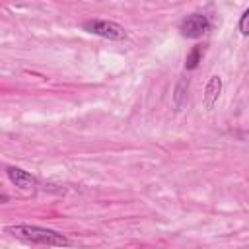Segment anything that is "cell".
<instances>
[{
	"label": "cell",
	"instance_id": "cell-2",
	"mask_svg": "<svg viewBox=\"0 0 249 249\" xmlns=\"http://www.w3.org/2000/svg\"><path fill=\"white\" fill-rule=\"evenodd\" d=\"M84 29L88 33L99 35V37L109 39V41H123V39H126L124 27L115 23V21H109V19H89V21L84 23Z\"/></svg>",
	"mask_w": 249,
	"mask_h": 249
},
{
	"label": "cell",
	"instance_id": "cell-3",
	"mask_svg": "<svg viewBox=\"0 0 249 249\" xmlns=\"http://www.w3.org/2000/svg\"><path fill=\"white\" fill-rule=\"evenodd\" d=\"M208 29H210V21H208V18L202 16V14H191V16H187V18L181 21V27H179L181 35L187 37V39H198V37H202Z\"/></svg>",
	"mask_w": 249,
	"mask_h": 249
},
{
	"label": "cell",
	"instance_id": "cell-7",
	"mask_svg": "<svg viewBox=\"0 0 249 249\" xmlns=\"http://www.w3.org/2000/svg\"><path fill=\"white\" fill-rule=\"evenodd\" d=\"M200 60H202V47L196 45V47L191 49V53L185 58V70H195L200 64Z\"/></svg>",
	"mask_w": 249,
	"mask_h": 249
},
{
	"label": "cell",
	"instance_id": "cell-6",
	"mask_svg": "<svg viewBox=\"0 0 249 249\" xmlns=\"http://www.w3.org/2000/svg\"><path fill=\"white\" fill-rule=\"evenodd\" d=\"M187 89H189V78H181L175 86V93H173V103H175V109L181 111L185 101H187Z\"/></svg>",
	"mask_w": 249,
	"mask_h": 249
},
{
	"label": "cell",
	"instance_id": "cell-4",
	"mask_svg": "<svg viewBox=\"0 0 249 249\" xmlns=\"http://www.w3.org/2000/svg\"><path fill=\"white\" fill-rule=\"evenodd\" d=\"M6 175H8V179H10L18 189H21V191H33V189L37 187V179H35L31 173H27L25 169H21V167L10 165V167L6 169Z\"/></svg>",
	"mask_w": 249,
	"mask_h": 249
},
{
	"label": "cell",
	"instance_id": "cell-8",
	"mask_svg": "<svg viewBox=\"0 0 249 249\" xmlns=\"http://www.w3.org/2000/svg\"><path fill=\"white\" fill-rule=\"evenodd\" d=\"M239 31H241V35H249V8L239 18Z\"/></svg>",
	"mask_w": 249,
	"mask_h": 249
},
{
	"label": "cell",
	"instance_id": "cell-1",
	"mask_svg": "<svg viewBox=\"0 0 249 249\" xmlns=\"http://www.w3.org/2000/svg\"><path fill=\"white\" fill-rule=\"evenodd\" d=\"M6 233H12L14 237L31 243V245H47V247H68L72 245V241L49 228H41V226H31V224H18V226H8Z\"/></svg>",
	"mask_w": 249,
	"mask_h": 249
},
{
	"label": "cell",
	"instance_id": "cell-5",
	"mask_svg": "<svg viewBox=\"0 0 249 249\" xmlns=\"http://www.w3.org/2000/svg\"><path fill=\"white\" fill-rule=\"evenodd\" d=\"M222 93V78L218 74L210 76L206 88H204V93H202V109L204 111H212L214 105L218 103V97Z\"/></svg>",
	"mask_w": 249,
	"mask_h": 249
}]
</instances>
